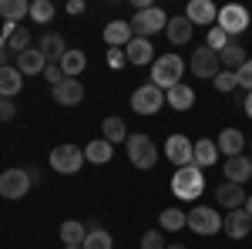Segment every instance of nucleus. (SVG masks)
<instances>
[{"label": "nucleus", "instance_id": "34", "mask_svg": "<svg viewBox=\"0 0 252 249\" xmlns=\"http://www.w3.org/2000/svg\"><path fill=\"white\" fill-rule=\"evenodd\" d=\"M81 249H111V232L104 229V226H101V229H91Z\"/></svg>", "mask_w": 252, "mask_h": 249}, {"label": "nucleus", "instance_id": "7", "mask_svg": "<svg viewBox=\"0 0 252 249\" xmlns=\"http://www.w3.org/2000/svg\"><path fill=\"white\" fill-rule=\"evenodd\" d=\"M185 226L192 232H198V236H215V232H222V215L212 206H195L189 212V222Z\"/></svg>", "mask_w": 252, "mask_h": 249}, {"label": "nucleus", "instance_id": "17", "mask_svg": "<svg viewBox=\"0 0 252 249\" xmlns=\"http://www.w3.org/2000/svg\"><path fill=\"white\" fill-rule=\"evenodd\" d=\"M37 47H40V54L47 58V64H61V58H64V54L71 51V47L64 44V37H61L58 31H47V34L40 37V44H37Z\"/></svg>", "mask_w": 252, "mask_h": 249}, {"label": "nucleus", "instance_id": "5", "mask_svg": "<svg viewBox=\"0 0 252 249\" xmlns=\"http://www.w3.org/2000/svg\"><path fill=\"white\" fill-rule=\"evenodd\" d=\"M128 24H131L135 37H152V34H158V31L168 27V14H165L161 7H148V10H138Z\"/></svg>", "mask_w": 252, "mask_h": 249}, {"label": "nucleus", "instance_id": "25", "mask_svg": "<svg viewBox=\"0 0 252 249\" xmlns=\"http://www.w3.org/2000/svg\"><path fill=\"white\" fill-rule=\"evenodd\" d=\"M192 165L198 169H209V165H219V148H215V142L209 138H198L192 148Z\"/></svg>", "mask_w": 252, "mask_h": 249}, {"label": "nucleus", "instance_id": "31", "mask_svg": "<svg viewBox=\"0 0 252 249\" xmlns=\"http://www.w3.org/2000/svg\"><path fill=\"white\" fill-rule=\"evenodd\" d=\"M84 239H88V226H84V222L71 219V222L61 226V243H64V246H84Z\"/></svg>", "mask_w": 252, "mask_h": 249}, {"label": "nucleus", "instance_id": "21", "mask_svg": "<svg viewBox=\"0 0 252 249\" xmlns=\"http://www.w3.org/2000/svg\"><path fill=\"white\" fill-rule=\"evenodd\" d=\"M249 178H252V158H246V155L225 158V182L242 185V182H249Z\"/></svg>", "mask_w": 252, "mask_h": 249}, {"label": "nucleus", "instance_id": "10", "mask_svg": "<svg viewBox=\"0 0 252 249\" xmlns=\"http://www.w3.org/2000/svg\"><path fill=\"white\" fill-rule=\"evenodd\" d=\"M189 68H192L198 77H205V81H215V74L222 71V61H219V54H215L212 47H205V44H202V47H198V51L192 54Z\"/></svg>", "mask_w": 252, "mask_h": 249}, {"label": "nucleus", "instance_id": "12", "mask_svg": "<svg viewBox=\"0 0 252 249\" xmlns=\"http://www.w3.org/2000/svg\"><path fill=\"white\" fill-rule=\"evenodd\" d=\"M192 148H195V142L185 138V135H168V142H165V155H168V162H175L178 169L182 165H192Z\"/></svg>", "mask_w": 252, "mask_h": 249}, {"label": "nucleus", "instance_id": "13", "mask_svg": "<svg viewBox=\"0 0 252 249\" xmlns=\"http://www.w3.org/2000/svg\"><path fill=\"white\" fill-rule=\"evenodd\" d=\"M222 229L229 232L232 239H246L252 232V215L246 209H232V212H225L222 215Z\"/></svg>", "mask_w": 252, "mask_h": 249}, {"label": "nucleus", "instance_id": "45", "mask_svg": "<svg viewBox=\"0 0 252 249\" xmlns=\"http://www.w3.org/2000/svg\"><path fill=\"white\" fill-rule=\"evenodd\" d=\"M67 14H84V3H81V0H71V3H67Z\"/></svg>", "mask_w": 252, "mask_h": 249}, {"label": "nucleus", "instance_id": "28", "mask_svg": "<svg viewBox=\"0 0 252 249\" xmlns=\"http://www.w3.org/2000/svg\"><path fill=\"white\" fill-rule=\"evenodd\" d=\"M101 135H104V142H111V145L128 142V125H125L118 115H108L104 121H101Z\"/></svg>", "mask_w": 252, "mask_h": 249}, {"label": "nucleus", "instance_id": "40", "mask_svg": "<svg viewBox=\"0 0 252 249\" xmlns=\"http://www.w3.org/2000/svg\"><path fill=\"white\" fill-rule=\"evenodd\" d=\"M44 81H47L51 88H58L61 81H64V71H61V64H47V68H44Z\"/></svg>", "mask_w": 252, "mask_h": 249}, {"label": "nucleus", "instance_id": "42", "mask_svg": "<svg viewBox=\"0 0 252 249\" xmlns=\"http://www.w3.org/2000/svg\"><path fill=\"white\" fill-rule=\"evenodd\" d=\"M108 64H111V68H125V64H128V54H125L121 47H111V51H108Z\"/></svg>", "mask_w": 252, "mask_h": 249}, {"label": "nucleus", "instance_id": "20", "mask_svg": "<svg viewBox=\"0 0 252 249\" xmlns=\"http://www.w3.org/2000/svg\"><path fill=\"white\" fill-rule=\"evenodd\" d=\"M165 105H168L172 111H189V108L195 105V91L182 81V84H175V88L165 91Z\"/></svg>", "mask_w": 252, "mask_h": 249}, {"label": "nucleus", "instance_id": "26", "mask_svg": "<svg viewBox=\"0 0 252 249\" xmlns=\"http://www.w3.org/2000/svg\"><path fill=\"white\" fill-rule=\"evenodd\" d=\"M219 61H222V71H239V68L249 61V54H246V47H242L239 40H229V47L219 54Z\"/></svg>", "mask_w": 252, "mask_h": 249}, {"label": "nucleus", "instance_id": "35", "mask_svg": "<svg viewBox=\"0 0 252 249\" xmlns=\"http://www.w3.org/2000/svg\"><path fill=\"white\" fill-rule=\"evenodd\" d=\"M7 47H10V54H24V51L31 47V31H27V27H17V31L10 34V40H7Z\"/></svg>", "mask_w": 252, "mask_h": 249}, {"label": "nucleus", "instance_id": "30", "mask_svg": "<svg viewBox=\"0 0 252 249\" xmlns=\"http://www.w3.org/2000/svg\"><path fill=\"white\" fill-rule=\"evenodd\" d=\"M165 34H168L172 44H189V40H192V24H189L185 14H182V17H172L168 27H165Z\"/></svg>", "mask_w": 252, "mask_h": 249}, {"label": "nucleus", "instance_id": "48", "mask_svg": "<svg viewBox=\"0 0 252 249\" xmlns=\"http://www.w3.org/2000/svg\"><path fill=\"white\" fill-rule=\"evenodd\" d=\"M165 249H189V246H178V243H172V246H165Z\"/></svg>", "mask_w": 252, "mask_h": 249}, {"label": "nucleus", "instance_id": "47", "mask_svg": "<svg viewBox=\"0 0 252 249\" xmlns=\"http://www.w3.org/2000/svg\"><path fill=\"white\" fill-rule=\"evenodd\" d=\"M242 209H246V212L252 215V195H246V206H242Z\"/></svg>", "mask_w": 252, "mask_h": 249}, {"label": "nucleus", "instance_id": "2", "mask_svg": "<svg viewBox=\"0 0 252 249\" xmlns=\"http://www.w3.org/2000/svg\"><path fill=\"white\" fill-rule=\"evenodd\" d=\"M172 189L178 199H198L202 195V189H205V175H202V169L198 165H182V169H175L172 175Z\"/></svg>", "mask_w": 252, "mask_h": 249}, {"label": "nucleus", "instance_id": "1", "mask_svg": "<svg viewBox=\"0 0 252 249\" xmlns=\"http://www.w3.org/2000/svg\"><path fill=\"white\" fill-rule=\"evenodd\" d=\"M182 74H185V61L178 58V54H161V58H155V64H152V84L161 88V91L182 84Z\"/></svg>", "mask_w": 252, "mask_h": 249}, {"label": "nucleus", "instance_id": "23", "mask_svg": "<svg viewBox=\"0 0 252 249\" xmlns=\"http://www.w3.org/2000/svg\"><path fill=\"white\" fill-rule=\"evenodd\" d=\"M111 155H115V145L104 142V138H94V142L84 145V162H91V165H108Z\"/></svg>", "mask_w": 252, "mask_h": 249}, {"label": "nucleus", "instance_id": "46", "mask_svg": "<svg viewBox=\"0 0 252 249\" xmlns=\"http://www.w3.org/2000/svg\"><path fill=\"white\" fill-rule=\"evenodd\" d=\"M242 108H246V115L252 118V91H249V95H246V101H242Z\"/></svg>", "mask_w": 252, "mask_h": 249}, {"label": "nucleus", "instance_id": "16", "mask_svg": "<svg viewBox=\"0 0 252 249\" xmlns=\"http://www.w3.org/2000/svg\"><path fill=\"white\" fill-rule=\"evenodd\" d=\"M215 202H219V206H225L229 212L242 209V206H246V189H242V185H235V182H225V178H222V185L215 189Z\"/></svg>", "mask_w": 252, "mask_h": 249}, {"label": "nucleus", "instance_id": "49", "mask_svg": "<svg viewBox=\"0 0 252 249\" xmlns=\"http://www.w3.org/2000/svg\"><path fill=\"white\" fill-rule=\"evenodd\" d=\"M64 249H81V246H64Z\"/></svg>", "mask_w": 252, "mask_h": 249}, {"label": "nucleus", "instance_id": "19", "mask_svg": "<svg viewBox=\"0 0 252 249\" xmlns=\"http://www.w3.org/2000/svg\"><path fill=\"white\" fill-rule=\"evenodd\" d=\"M125 54H128V64H155V47H152V40L148 37H135L128 47H125Z\"/></svg>", "mask_w": 252, "mask_h": 249}, {"label": "nucleus", "instance_id": "3", "mask_svg": "<svg viewBox=\"0 0 252 249\" xmlns=\"http://www.w3.org/2000/svg\"><path fill=\"white\" fill-rule=\"evenodd\" d=\"M128 162H131L135 169H145V172L155 169L158 165V145L145 132L128 135Z\"/></svg>", "mask_w": 252, "mask_h": 249}, {"label": "nucleus", "instance_id": "38", "mask_svg": "<svg viewBox=\"0 0 252 249\" xmlns=\"http://www.w3.org/2000/svg\"><path fill=\"white\" fill-rule=\"evenodd\" d=\"M168 243H165V236L158 229H148L145 236H141V249H165Z\"/></svg>", "mask_w": 252, "mask_h": 249}, {"label": "nucleus", "instance_id": "44", "mask_svg": "<svg viewBox=\"0 0 252 249\" xmlns=\"http://www.w3.org/2000/svg\"><path fill=\"white\" fill-rule=\"evenodd\" d=\"M7 54H10V47H7V40L0 37V68H7L10 61H7Z\"/></svg>", "mask_w": 252, "mask_h": 249}, {"label": "nucleus", "instance_id": "33", "mask_svg": "<svg viewBox=\"0 0 252 249\" xmlns=\"http://www.w3.org/2000/svg\"><path fill=\"white\" fill-rule=\"evenodd\" d=\"M31 20L34 24H51L54 20V3L51 0H34L31 3Z\"/></svg>", "mask_w": 252, "mask_h": 249}, {"label": "nucleus", "instance_id": "14", "mask_svg": "<svg viewBox=\"0 0 252 249\" xmlns=\"http://www.w3.org/2000/svg\"><path fill=\"white\" fill-rule=\"evenodd\" d=\"M185 17H189V24H198V27H209V24H215L219 20V7H215L212 0H192L189 3V10H185Z\"/></svg>", "mask_w": 252, "mask_h": 249}, {"label": "nucleus", "instance_id": "27", "mask_svg": "<svg viewBox=\"0 0 252 249\" xmlns=\"http://www.w3.org/2000/svg\"><path fill=\"white\" fill-rule=\"evenodd\" d=\"M0 17H3V24H17V20L31 17V3L27 0H0Z\"/></svg>", "mask_w": 252, "mask_h": 249}, {"label": "nucleus", "instance_id": "6", "mask_svg": "<svg viewBox=\"0 0 252 249\" xmlns=\"http://www.w3.org/2000/svg\"><path fill=\"white\" fill-rule=\"evenodd\" d=\"M161 108H165V91L155 88L152 81L131 91V111H138V115H155Z\"/></svg>", "mask_w": 252, "mask_h": 249}, {"label": "nucleus", "instance_id": "15", "mask_svg": "<svg viewBox=\"0 0 252 249\" xmlns=\"http://www.w3.org/2000/svg\"><path fill=\"white\" fill-rule=\"evenodd\" d=\"M215 148H219V155H225V158H235V155H242V148H246V135L239 132V128H222L219 138H215Z\"/></svg>", "mask_w": 252, "mask_h": 249}, {"label": "nucleus", "instance_id": "9", "mask_svg": "<svg viewBox=\"0 0 252 249\" xmlns=\"http://www.w3.org/2000/svg\"><path fill=\"white\" fill-rule=\"evenodd\" d=\"M31 189H34V185H31V178H27L24 169H7V172H0V195H3V199H24Z\"/></svg>", "mask_w": 252, "mask_h": 249}, {"label": "nucleus", "instance_id": "18", "mask_svg": "<svg viewBox=\"0 0 252 249\" xmlns=\"http://www.w3.org/2000/svg\"><path fill=\"white\" fill-rule=\"evenodd\" d=\"M104 40H108V47H128L131 40H135V31H131V24L128 20H111L108 27H104Z\"/></svg>", "mask_w": 252, "mask_h": 249}, {"label": "nucleus", "instance_id": "29", "mask_svg": "<svg viewBox=\"0 0 252 249\" xmlns=\"http://www.w3.org/2000/svg\"><path fill=\"white\" fill-rule=\"evenodd\" d=\"M84 68H88V54L78 51V47H71V51L61 58V71H64V77H78Z\"/></svg>", "mask_w": 252, "mask_h": 249}, {"label": "nucleus", "instance_id": "24", "mask_svg": "<svg viewBox=\"0 0 252 249\" xmlns=\"http://www.w3.org/2000/svg\"><path fill=\"white\" fill-rule=\"evenodd\" d=\"M20 88H24V74L17 71V64L0 68V98H17Z\"/></svg>", "mask_w": 252, "mask_h": 249}, {"label": "nucleus", "instance_id": "4", "mask_svg": "<svg viewBox=\"0 0 252 249\" xmlns=\"http://www.w3.org/2000/svg\"><path fill=\"white\" fill-rule=\"evenodd\" d=\"M51 169L61 175H74L81 172V165H84V148H78V145H58V148H51Z\"/></svg>", "mask_w": 252, "mask_h": 249}, {"label": "nucleus", "instance_id": "39", "mask_svg": "<svg viewBox=\"0 0 252 249\" xmlns=\"http://www.w3.org/2000/svg\"><path fill=\"white\" fill-rule=\"evenodd\" d=\"M235 77H239V88H246V91H252V58L235 71Z\"/></svg>", "mask_w": 252, "mask_h": 249}, {"label": "nucleus", "instance_id": "36", "mask_svg": "<svg viewBox=\"0 0 252 249\" xmlns=\"http://www.w3.org/2000/svg\"><path fill=\"white\" fill-rule=\"evenodd\" d=\"M229 34H225V31H222V27H209V37H205V47H212L215 54H222V51H225V47H229Z\"/></svg>", "mask_w": 252, "mask_h": 249}, {"label": "nucleus", "instance_id": "43", "mask_svg": "<svg viewBox=\"0 0 252 249\" xmlns=\"http://www.w3.org/2000/svg\"><path fill=\"white\" fill-rule=\"evenodd\" d=\"M24 172H27V178H31V185H40V182H44V172H40L37 165H27Z\"/></svg>", "mask_w": 252, "mask_h": 249}, {"label": "nucleus", "instance_id": "32", "mask_svg": "<svg viewBox=\"0 0 252 249\" xmlns=\"http://www.w3.org/2000/svg\"><path fill=\"white\" fill-rule=\"evenodd\" d=\"M185 222H189V212H182V209H165L161 215H158V226L168 229V232L185 229Z\"/></svg>", "mask_w": 252, "mask_h": 249}, {"label": "nucleus", "instance_id": "41", "mask_svg": "<svg viewBox=\"0 0 252 249\" xmlns=\"http://www.w3.org/2000/svg\"><path fill=\"white\" fill-rule=\"evenodd\" d=\"M14 115H17V108H14V98H0V121H10Z\"/></svg>", "mask_w": 252, "mask_h": 249}, {"label": "nucleus", "instance_id": "11", "mask_svg": "<svg viewBox=\"0 0 252 249\" xmlns=\"http://www.w3.org/2000/svg\"><path fill=\"white\" fill-rule=\"evenodd\" d=\"M51 98L58 105H64V108H74V105L84 101V84H81L78 77H64L58 88H51Z\"/></svg>", "mask_w": 252, "mask_h": 249}, {"label": "nucleus", "instance_id": "8", "mask_svg": "<svg viewBox=\"0 0 252 249\" xmlns=\"http://www.w3.org/2000/svg\"><path fill=\"white\" fill-rule=\"evenodd\" d=\"M215 24H219V27L235 40L246 27H249V10H246L242 3H225V7L219 10V20H215Z\"/></svg>", "mask_w": 252, "mask_h": 249}, {"label": "nucleus", "instance_id": "22", "mask_svg": "<svg viewBox=\"0 0 252 249\" xmlns=\"http://www.w3.org/2000/svg\"><path fill=\"white\" fill-rule=\"evenodd\" d=\"M47 58L40 54V47H27L24 54H17V71L20 74H44Z\"/></svg>", "mask_w": 252, "mask_h": 249}, {"label": "nucleus", "instance_id": "37", "mask_svg": "<svg viewBox=\"0 0 252 249\" xmlns=\"http://www.w3.org/2000/svg\"><path fill=\"white\" fill-rule=\"evenodd\" d=\"M212 84H215V91L229 95V91H235V88H239V77H235V71H219Z\"/></svg>", "mask_w": 252, "mask_h": 249}]
</instances>
